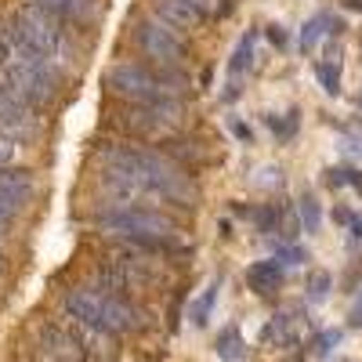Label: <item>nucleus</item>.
<instances>
[{"mask_svg":"<svg viewBox=\"0 0 362 362\" xmlns=\"http://www.w3.org/2000/svg\"><path fill=\"white\" fill-rule=\"evenodd\" d=\"M98 156L109 167V185L119 196L156 192L167 199H192L189 177L156 153H145V148H134V145H109Z\"/></svg>","mask_w":362,"mask_h":362,"instance_id":"1","label":"nucleus"},{"mask_svg":"<svg viewBox=\"0 0 362 362\" xmlns=\"http://www.w3.org/2000/svg\"><path fill=\"white\" fill-rule=\"evenodd\" d=\"M66 308L76 322L90 326V329H109V334H127V329H141L145 315L131 305V300L116 297L109 290H95V286H80L66 293Z\"/></svg>","mask_w":362,"mask_h":362,"instance_id":"2","label":"nucleus"},{"mask_svg":"<svg viewBox=\"0 0 362 362\" xmlns=\"http://www.w3.org/2000/svg\"><path fill=\"white\" fill-rule=\"evenodd\" d=\"M98 225L105 232H116V235H127L134 243H145V247H156V243H167V239L177 232L170 218L156 214V210H141V206H131V203H116L109 210L98 214Z\"/></svg>","mask_w":362,"mask_h":362,"instance_id":"3","label":"nucleus"},{"mask_svg":"<svg viewBox=\"0 0 362 362\" xmlns=\"http://www.w3.org/2000/svg\"><path fill=\"white\" fill-rule=\"evenodd\" d=\"M4 87L22 102V105H37L51 102L58 90V73L44 58H8L4 66Z\"/></svg>","mask_w":362,"mask_h":362,"instance_id":"4","label":"nucleus"},{"mask_svg":"<svg viewBox=\"0 0 362 362\" xmlns=\"http://www.w3.org/2000/svg\"><path fill=\"white\" fill-rule=\"evenodd\" d=\"M109 87L116 90L119 98H131L138 105L170 98V87L160 76H153L148 69H141V66H116V69H109Z\"/></svg>","mask_w":362,"mask_h":362,"instance_id":"5","label":"nucleus"},{"mask_svg":"<svg viewBox=\"0 0 362 362\" xmlns=\"http://www.w3.org/2000/svg\"><path fill=\"white\" fill-rule=\"evenodd\" d=\"M134 37H138V47H141L148 58L163 62V66L181 62V54H185V44H181V40L170 33V29L163 25V22H138Z\"/></svg>","mask_w":362,"mask_h":362,"instance_id":"6","label":"nucleus"},{"mask_svg":"<svg viewBox=\"0 0 362 362\" xmlns=\"http://www.w3.org/2000/svg\"><path fill=\"white\" fill-rule=\"evenodd\" d=\"M0 134L11 141H29L37 134V119L8 87H0Z\"/></svg>","mask_w":362,"mask_h":362,"instance_id":"7","label":"nucleus"},{"mask_svg":"<svg viewBox=\"0 0 362 362\" xmlns=\"http://www.w3.org/2000/svg\"><path fill=\"white\" fill-rule=\"evenodd\" d=\"M153 11L160 15L163 25L196 29L206 18V0H153Z\"/></svg>","mask_w":362,"mask_h":362,"instance_id":"8","label":"nucleus"},{"mask_svg":"<svg viewBox=\"0 0 362 362\" xmlns=\"http://www.w3.org/2000/svg\"><path fill=\"white\" fill-rule=\"evenodd\" d=\"M247 283L254 293H272V290H279L283 286V264L272 257V261H257L247 268Z\"/></svg>","mask_w":362,"mask_h":362,"instance_id":"9","label":"nucleus"},{"mask_svg":"<svg viewBox=\"0 0 362 362\" xmlns=\"http://www.w3.org/2000/svg\"><path fill=\"white\" fill-rule=\"evenodd\" d=\"M0 196H4L11 206H22L33 199V177L25 170H4L0 174Z\"/></svg>","mask_w":362,"mask_h":362,"instance_id":"10","label":"nucleus"},{"mask_svg":"<svg viewBox=\"0 0 362 362\" xmlns=\"http://www.w3.org/2000/svg\"><path fill=\"white\" fill-rule=\"evenodd\" d=\"M315 76H319V83H322L326 95H341V47H337V44L329 47L326 58L315 66Z\"/></svg>","mask_w":362,"mask_h":362,"instance_id":"11","label":"nucleus"},{"mask_svg":"<svg viewBox=\"0 0 362 362\" xmlns=\"http://www.w3.org/2000/svg\"><path fill=\"white\" fill-rule=\"evenodd\" d=\"M268 344H276V348H297V326H293V319H290V312H283V315H276L268 326H264V334H261Z\"/></svg>","mask_w":362,"mask_h":362,"instance_id":"12","label":"nucleus"},{"mask_svg":"<svg viewBox=\"0 0 362 362\" xmlns=\"http://www.w3.org/2000/svg\"><path fill=\"white\" fill-rule=\"evenodd\" d=\"M329 25H337L334 15H315V18H308L305 29H300V51H312V47L329 33Z\"/></svg>","mask_w":362,"mask_h":362,"instance_id":"13","label":"nucleus"},{"mask_svg":"<svg viewBox=\"0 0 362 362\" xmlns=\"http://www.w3.org/2000/svg\"><path fill=\"white\" fill-rule=\"evenodd\" d=\"M214 300H218V283H210L192 305H189V319H192V326H206V319H210V308H214Z\"/></svg>","mask_w":362,"mask_h":362,"instance_id":"14","label":"nucleus"},{"mask_svg":"<svg viewBox=\"0 0 362 362\" xmlns=\"http://www.w3.org/2000/svg\"><path fill=\"white\" fill-rule=\"evenodd\" d=\"M214 351H218V358H225V362H235L239 355H243V337H239V329H235V326L221 329Z\"/></svg>","mask_w":362,"mask_h":362,"instance_id":"15","label":"nucleus"},{"mask_svg":"<svg viewBox=\"0 0 362 362\" xmlns=\"http://www.w3.org/2000/svg\"><path fill=\"white\" fill-rule=\"evenodd\" d=\"M250 66H254V33H247L243 40H239L232 62H228V73H232V76H243Z\"/></svg>","mask_w":362,"mask_h":362,"instance_id":"16","label":"nucleus"},{"mask_svg":"<svg viewBox=\"0 0 362 362\" xmlns=\"http://www.w3.org/2000/svg\"><path fill=\"white\" fill-rule=\"evenodd\" d=\"M297 218H300V225H305V232H319V225H322L319 199H315V196H305V199H300V206H297Z\"/></svg>","mask_w":362,"mask_h":362,"instance_id":"17","label":"nucleus"},{"mask_svg":"<svg viewBox=\"0 0 362 362\" xmlns=\"http://www.w3.org/2000/svg\"><path fill=\"white\" fill-rule=\"evenodd\" d=\"M44 344H51V351L62 355V358H76L80 355V344L69 341L66 334H58V329H44Z\"/></svg>","mask_w":362,"mask_h":362,"instance_id":"18","label":"nucleus"},{"mask_svg":"<svg viewBox=\"0 0 362 362\" xmlns=\"http://www.w3.org/2000/svg\"><path fill=\"white\" fill-rule=\"evenodd\" d=\"M329 286H334V276H329V272H322V268H315L312 276H308V286H305V290H308L312 300H322V297L329 293Z\"/></svg>","mask_w":362,"mask_h":362,"instance_id":"19","label":"nucleus"},{"mask_svg":"<svg viewBox=\"0 0 362 362\" xmlns=\"http://www.w3.org/2000/svg\"><path fill=\"white\" fill-rule=\"evenodd\" d=\"M337 344H341V329H326V334L315 337V351H319V355H329Z\"/></svg>","mask_w":362,"mask_h":362,"instance_id":"20","label":"nucleus"},{"mask_svg":"<svg viewBox=\"0 0 362 362\" xmlns=\"http://www.w3.org/2000/svg\"><path fill=\"white\" fill-rule=\"evenodd\" d=\"M37 4L47 8V11H62V15H69V11L80 8V0H37Z\"/></svg>","mask_w":362,"mask_h":362,"instance_id":"21","label":"nucleus"},{"mask_svg":"<svg viewBox=\"0 0 362 362\" xmlns=\"http://www.w3.org/2000/svg\"><path fill=\"white\" fill-rule=\"evenodd\" d=\"M15 153H18V141H11V138L0 134V167H8V163L15 160Z\"/></svg>","mask_w":362,"mask_h":362,"instance_id":"22","label":"nucleus"},{"mask_svg":"<svg viewBox=\"0 0 362 362\" xmlns=\"http://www.w3.org/2000/svg\"><path fill=\"white\" fill-rule=\"evenodd\" d=\"M326 185H329V189L348 185V167H329V170H326Z\"/></svg>","mask_w":362,"mask_h":362,"instance_id":"23","label":"nucleus"},{"mask_svg":"<svg viewBox=\"0 0 362 362\" xmlns=\"http://www.w3.org/2000/svg\"><path fill=\"white\" fill-rule=\"evenodd\" d=\"M276 261H279V264H300V261H305V250H297V247H283V250L276 254Z\"/></svg>","mask_w":362,"mask_h":362,"instance_id":"24","label":"nucleus"},{"mask_svg":"<svg viewBox=\"0 0 362 362\" xmlns=\"http://www.w3.org/2000/svg\"><path fill=\"white\" fill-rule=\"evenodd\" d=\"M344 153H348V156H355V160H362V134L344 138Z\"/></svg>","mask_w":362,"mask_h":362,"instance_id":"25","label":"nucleus"},{"mask_svg":"<svg viewBox=\"0 0 362 362\" xmlns=\"http://www.w3.org/2000/svg\"><path fill=\"white\" fill-rule=\"evenodd\" d=\"M268 124H272V127L279 131V119H276V116H268ZM293 127H297V112H290V119L283 124V134H293Z\"/></svg>","mask_w":362,"mask_h":362,"instance_id":"26","label":"nucleus"},{"mask_svg":"<svg viewBox=\"0 0 362 362\" xmlns=\"http://www.w3.org/2000/svg\"><path fill=\"white\" fill-rule=\"evenodd\" d=\"M11 218H15V206H11L4 196H0V225H8Z\"/></svg>","mask_w":362,"mask_h":362,"instance_id":"27","label":"nucleus"},{"mask_svg":"<svg viewBox=\"0 0 362 362\" xmlns=\"http://www.w3.org/2000/svg\"><path fill=\"white\" fill-rule=\"evenodd\" d=\"M348 322L362 329V293H358V300H355V305H351V315H348Z\"/></svg>","mask_w":362,"mask_h":362,"instance_id":"28","label":"nucleus"},{"mask_svg":"<svg viewBox=\"0 0 362 362\" xmlns=\"http://www.w3.org/2000/svg\"><path fill=\"white\" fill-rule=\"evenodd\" d=\"M348 185L362 196V170H355V167H348Z\"/></svg>","mask_w":362,"mask_h":362,"instance_id":"29","label":"nucleus"},{"mask_svg":"<svg viewBox=\"0 0 362 362\" xmlns=\"http://www.w3.org/2000/svg\"><path fill=\"white\" fill-rule=\"evenodd\" d=\"M351 239H362V214L351 218Z\"/></svg>","mask_w":362,"mask_h":362,"instance_id":"30","label":"nucleus"},{"mask_svg":"<svg viewBox=\"0 0 362 362\" xmlns=\"http://www.w3.org/2000/svg\"><path fill=\"white\" fill-rule=\"evenodd\" d=\"M268 37H272V44H283V40H286L279 25H272V29H268Z\"/></svg>","mask_w":362,"mask_h":362,"instance_id":"31","label":"nucleus"},{"mask_svg":"<svg viewBox=\"0 0 362 362\" xmlns=\"http://www.w3.org/2000/svg\"><path fill=\"white\" fill-rule=\"evenodd\" d=\"M0 66H8V44H4V33H0Z\"/></svg>","mask_w":362,"mask_h":362,"instance_id":"32","label":"nucleus"},{"mask_svg":"<svg viewBox=\"0 0 362 362\" xmlns=\"http://www.w3.org/2000/svg\"><path fill=\"white\" fill-rule=\"evenodd\" d=\"M337 221H344V225H351V214H348V210H344V206H337Z\"/></svg>","mask_w":362,"mask_h":362,"instance_id":"33","label":"nucleus"},{"mask_svg":"<svg viewBox=\"0 0 362 362\" xmlns=\"http://www.w3.org/2000/svg\"><path fill=\"white\" fill-rule=\"evenodd\" d=\"M0 268H4V261H0Z\"/></svg>","mask_w":362,"mask_h":362,"instance_id":"34","label":"nucleus"},{"mask_svg":"<svg viewBox=\"0 0 362 362\" xmlns=\"http://www.w3.org/2000/svg\"><path fill=\"white\" fill-rule=\"evenodd\" d=\"M358 105H362V98H358Z\"/></svg>","mask_w":362,"mask_h":362,"instance_id":"35","label":"nucleus"}]
</instances>
